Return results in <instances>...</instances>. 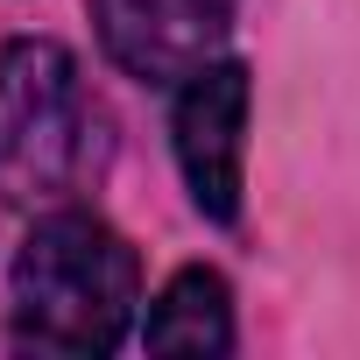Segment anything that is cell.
Segmentation results:
<instances>
[{
	"label": "cell",
	"instance_id": "cell-4",
	"mask_svg": "<svg viewBox=\"0 0 360 360\" xmlns=\"http://www.w3.org/2000/svg\"><path fill=\"white\" fill-rule=\"evenodd\" d=\"M240 0H92L106 57L141 85H176L219 57Z\"/></svg>",
	"mask_w": 360,
	"mask_h": 360
},
{
	"label": "cell",
	"instance_id": "cell-3",
	"mask_svg": "<svg viewBox=\"0 0 360 360\" xmlns=\"http://www.w3.org/2000/svg\"><path fill=\"white\" fill-rule=\"evenodd\" d=\"M248 64L212 57L191 78H176V106H169V148L176 169L191 184V205L212 226L240 219V162H248Z\"/></svg>",
	"mask_w": 360,
	"mask_h": 360
},
{
	"label": "cell",
	"instance_id": "cell-5",
	"mask_svg": "<svg viewBox=\"0 0 360 360\" xmlns=\"http://www.w3.org/2000/svg\"><path fill=\"white\" fill-rule=\"evenodd\" d=\"M141 346L148 353H191V360H219L233 353V297L219 269H176L148 318H141Z\"/></svg>",
	"mask_w": 360,
	"mask_h": 360
},
{
	"label": "cell",
	"instance_id": "cell-2",
	"mask_svg": "<svg viewBox=\"0 0 360 360\" xmlns=\"http://www.w3.org/2000/svg\"><path fill=\"white\" fill-rule=\"evenodd\" d=\"M92 169V99L50 36L0 50V205H57Z\"/></svg>",
	"mask_w": 360,
	"mask_h": 360
},
{
	"label": "cell",
	"instance_id": "cell-1",
	"mask_svg": "<svg viewBox=\"0 0 360 360\" xmlns=\"http://www.w3.org/2000/svg\"><path fill=\"white\" fill-rule=\"evenodd\" d=\"M141 304V262L99 212H43L15 255L8 332L22 353H113Z\"/></svg>",
	"mask_w": 360,
	"mask_h": 360
}]
</instances>
